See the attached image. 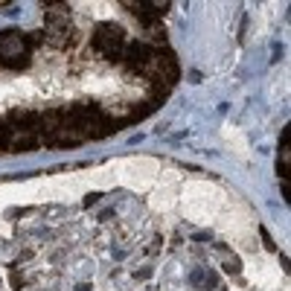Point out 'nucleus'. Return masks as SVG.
<instances>
[{
	"label": "nucleus",
	"instance_id": "1",
	"mask_svg": "<svg viewBox=\"0 0 291 291\" xmlns=\"http://www.w3.org/2000/svg\"><path fill=\"white\" fill-rule=\"evenodd\" d=\"M44 23L47 32L44 41L53 44L56 50H67L73 44V23H70V9L67 3H44Z\"/></svg>",
	"mask_w": 291,
	"mask_h": 291
},
{
	"label": "nucleus",
	"instance_id": "4",
	"mask_svg": "<svg viewBox=\"0 0 291 291\" xmlns=\"http://www.w3.org/2000/svg\"><path fill=\"white\" fill-rule=\"evenodd\" d=\"M44 143H47V146H61V149H70V146H81V143H85V137L79 134V128L70 122L67 111H64V126L56 128L53 134H47Z\"/></svg>",
	"mask_w": 291,
	"mask_h": 291
},
{
	"label": "nucleus",
	"instance_id": "8",
	"mask_svg": "<svg viewBox=\"0 0 291 291\" xmlns=\"http://www.w3.org/2000/svg\"><path fill=\"white\" fill-rule=\"evenodd\" d=\"M288 140H291V128H285L282 131V140H279V175L282 178H288L291 172V146H288Z\"/></svg>",
	"mask_w": 291,
	"mask_h": 291
},
{
	"label": "nucleus",
	"instance_id": "11",
	"mask_svg": "<svg viewBox=\"0 0 291 291\" xmlns=\"http://www.w3.org/2000/svg\"><path fill=\"white\" fill-rule=\"evenodd\" d=\"M224 271H227V274H239V271H242V262H239V256H233L230 262H224Z\"/></svg>",
	"mask_w": 291,
	"mask_h": 291
},
{
	"label": "nucleus",
	"instance_id": "9",
	"mask_svg": "<svg viewBox=\"0 0 291 291\" xmlns=\"http://www.w3.org/2000/svg\"><path fill=\"white\" fill-rule=\"evenodd\" d=\"M12 131H15V126H12L6 116H0V151L9 149V140H12Z\"/></svg>",
	"mask_w": 291,
	"mask_h": 291
},
{
	"label": "nucleus",
	"instance_id": "3",
	"mask_svg": "<svg viewBox=\"0 0 291 291\" xmlns=\"http://www.w3.org/2000/svg\"><path fill=\"white\" fill-rule=\"evenodd\" d=\"M91 44L102 53L105 58H111V61H116V58H122V53H126V32H122V26H116V23H99L96 29H93L91 35Z\"/></svg>",
	"mask_w": 291,
	"mask_h": 291
},
{
	"label": "nucleus",
	"instance_id": "17",
	"mask_svg": "<svg viewBox=\"0 0 291 291\" xmlns=\"http://www.w3.org/2000/svg\"><path fill=\"white\" fill-rule=\"evenodd\" d=\"M282 198H285V204H291V186L288 184L282 186Z\"/></svg>",
	"mask_w": 291,
	"mask_h": 291
},
{
	"label": "nucleus",
	"instance_id": "18",
	"mask_svg": "<svg viewBox=\"0 0 291 291\" xmlns=\"http://www.w3.org/2000/svg\"><path fill=\"white\" fill-rule=\"evenodd\" d=\"M76 291H91V285H85V282H81V285H79Z\"/></svg>",
	"mask_w": 291,
	"mask_h": 291
},
{
	"label": "nucleus",
	"instance_id": "13",
	"mask_svg": "<svg viewBox=\"0 0 291 291\" xmlns=\"http://www.w3.org/2000/svg\"><path fill=\"white\" fill-rule=\"evenodd\" d=\"M99 198H102V195H99V192H91V195H88V198H85V201H81V207H93V204H96Z\"/></svg>",
	"mask_w": 291,
	"mask_h": 291
},
{
	"label": "nucleus",
	"instance_id": "2",
	"mask_svg": "<svg viewBox=\"0 0 291 291\" xmlns=\"http://www.w3.org/2000/svg\"><path fill=\"white\" fill-rule=\"evenodd\" d=\"M0 58H3V70H23L29 64V41L26 35L18 29H6L0 32Z\"/></svg>",
	"mask_w": 291,
	"mask_h": 291
},
{
	"label": "nucleus",
	"instance_id": "15",
	"mask_svg": "<svg viewBox=\"0 0 291 291\" xmlns=\"http://www.w3.org/2000/svg\"><path fill=\"white\" fill-rule=\"evenodd\" d=\"M192 282H195V285H201V279H204V271H201V268H198V271H192Z\"/></svg>",
	"mask_w": 291,
	"mask_h": 291
},
{
	"label": "nucleus",
	"instance_id": "5",
	"mask_svg": "<svg viewBox=\"0 0 291 291\" xmlns=\"http://www.w3.org/2000/svg\"><path fill=\"white\" fill-rule=\"evenodd\" d=\"M151 53H154V47L146 44V41H128V44H126V53H122V58H126V67L134 70V73H143V67L149 64Z\"/></svg>",
	"mask_w": 291,
	"mask_h": 291
},
{
	"label": "nucleus",
	"instance_id": "10",
	"mask_svg": "<svg viewBox=\"0 0 291 291\" xmlns=\"http://www.w3.org/2000/svg\"><path fill=\"white\" fill-rule=\"evenodd\" d=\"M149 9H154V15L160 18V15L169 12V3H166V0H154V3H149Z\"/></svg>",
	"mask_w": 291,
	"mask_h": 291
},
{
	"label": "nucleus",
	"instance_id": "7",
	"mask_svg": "<svg viewBox=\"0 0 291 291\" xmlns=\"http://www.w3.org/2000/svg\"><path fill=\"white\" fill-rule=\"evenodd\" d=\"M38 143H41V140H38L35 131L15 128V131H12V140H9V149H6V151H12V154H18V151H32Z\"/></svg>",
	"mask_w": 291,
	"mask_h": 291
},
{
	"label": "nucleus",
	"instance_id": "14",
	"mask_svg": "<svg viewBox=\"0 0 291 291\" xmlns=\"http://www.w3.org/2000/svg\"><path fill=\"white\" fill-rule=\"evenodd\" d=\"M134 277H137V279H149L151 277V268H140V271H134Z\"/></svg>",
	"mask_w": 291,
	"mask_h": 291
},
{
	"label": "nucleus",
	"instance_id": "12",
	"mask_svg": "<svg viewBox=\"0 0 291 291\" xmlns=\"http://www.w3.org/2000/svg\"><path fill=\"white\" fill-rule=\"evenodd\" d=\"M259 236H262V242H265L268 251H277V244H274V239H271V233H268L265 227H259Z\"/></svg>",
	"mask_w": 291,
	"mask_h": 291
},
{
	"label": "nucleus",
	"instance_id": "16",
	"mask_svg": "<svg viewBox=\"0 0 291 291\" xmlns=\"http://www.w3.org/2000/svg\"><path fill=\"white\" fill-rule=\"evenodd\" d=\"M210 239H213V233H195V242H210Z\"/></svg>",
	"mask_w": 291,
	"mask_h": 291
},
{
	"label": "nucleus",
	"instance_id": "6",
	"mask_svg": "<svg viewBox=\"0 0 291 291\" xmlns=\"http://www.w3.org/2000/svg\"><path fill=\"white\" fill-rule=\"evenodd\" d=\"M6 119H9L15 128L35 131V134H38V119H41V114H38V111H29V108H12L9 114H6Z\"/></svg>",
	"mask_w": 291,
	"mask_h": 291
}]
</instances>
